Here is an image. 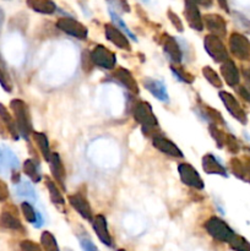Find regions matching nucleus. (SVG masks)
<instances>
[{
    "mask_svg": "<svg viewBox=\"0 0 250 251\" xmlns=\"http://www.w3.org/2000/svg\"><path fill=\"white\" fill-rule=\"evenodd\" d=\"M7 196H9V190H7L6 184L0 180V202L6 200Z\"/></svg>",
    "mask_w": 250,
    "mask_h": 251,
    "instance_id": "nucleus-36",
    "label": "nucleus"
},
{
    "mask_svg": "<svg viewBox=\"0 0 250 251\" xmlns=\"http://www.w3.org/2000/svg\"><path fill=\"white\" fill-rule=\"evenodd\" d=\"M0 119H1L4 126L6 127L7 132H9V134L11 135L15 140L19 139L20 132H19V130H17L16 122H15L14 118L10 115V113L7 112V109L5 108V105H2L1 103H0Z\"/></svg>",
    "mask_w": 250,
    "mask_h": 251,
    "instance_id": "nucleus-17",
    "label": "nucleus"
},
{
    "mask_svg": "<svg viewBox=\"0 0 250 251\" xmlns=\"http://www.w3.org/2000/svg\"><path fill=\"white\" fill-rule=\"evenodd\" d=\"M202 166L205 169L206 173H213V174H221V176H225V171L220 163H218L217 159L215 158V156L212 154H207L202 158Z\"/></svg>",
    "mask_w": 250,
    "mask_h": 251,
    "instance_id": "nucleus-20",
    "label": "nucleus"
},
{
    "mask_svg": "<svg viewBox=\"0 0 250 251\" xmlns=\"http://www.w3.org/2000/svg\"><path fill=\"white\" fill-rule=\"evenodd\" d=\"M145 88L152 93L157 100H162V102H169V96L167 92L166 85L159 80H153V78H147L144 81Z\"/></svg>",
    "mask_w": 250,
    "mask_h": 251,
    "instance_id": "nucleus-8",
    "label": "nucleus"
},
{
    "mask_svg": "<svg viewBox=\"0 0 250 251\" xmlns=\"http://www.w3.org/2000/svg\"><path fill=\"white\" fill-rule=\"evenodd\" d=\"M184 14H185L186 21L190 25L191 28L196 29V31H202L203 20L201 17L200 11H199L195 2H193L191 0H185V10H184Z\"/></svg>",
    "mask_w": 250,
    "mask_h": 251,
    "instance_id": "nucleus-6",
    "label": "nucleus"
},
{
    "mask_svg": "<svg viewBox=\"0 0 250 251\" xmlns=\"http://www.w3.org/2000/svg\"><path fill=\"white\" fill-rule=\"evenodd\" d=\"M27 5L33 11L44 15H51L56 11V5L53 0H26Z\"/></svg>",
    "mask_w": 250,
    "mask_h": 251,
    "instance_id": "nucleus-15",
    "label": "nucleus"
},
{
    "mask_svg": "<svg viewBox=\"0 0 250 251\" xmlns=\"http://www.w3.org/2000/svg\"><path fill=\"white\" fill-rule=\"evenodd\" d=\"M34 141H36V144L38 145V149L41 150V152H42V154H43L44 158H46L47 161H49L51 154H50V151H49L48 140H47L46 135L37 132V134H34Z\"/></svg>",
    "mask_w": 250,
    "mask_h": 251,
    "instance_id": "nucleus-28",
    "label": "nucleus"
},
{
    "mask_svg": "<svg viewBox=\"0 0 250 251\" xmlns=\"http://www.w3.org/2000/svg\"><path fill=\"white\" fill-rule=\"evenodd\" d=\"M205 48L207 50V53L215 58V60L221 61L227 58L225 46L221 42V39L218 37L213 36V34L212 36H207L205 38Z\"/></svg>",
    "mask_w": 250,
    "mask_h": 251,
    "instance_id": "nucleus-7",
    "label": "nucleus"
},
{
    "mask_svg": "<svg viewBox=\"0 0 250 251\" xmlns=\"http://www.w3.org/2000/svg\"><path fill=\"white\" fill-rule=\"evenodd\" d=\"M230 47H232V51L237 55L242 56V53H249L250 51V44L247 39L240 34H232L230 37Z\"/></svg>",
    "mask_w": 250,
    "mask_h": 251,
    "instance_id": "nucleus-18",
    "label": "nucleus"
},
{
    "mask_svg": "<svg viewBox=\"0 0 250 251\" xmlns=\"http://www.w3.org/2000/svg\"><path fill=\"white\" fill-rule=\"evenodd\" d=\"M247 137H248V139H249V140H250V136H247Z\"/></svg>",
    "mask_w": 250,
    "mask_h": 251,
    "instance_id": "nucleus-41",
    "label": "nucleus"
},
{
    "mask_svg": "<svg viewBox=\"0 0 250 251\" xmlns=\"http://www.w3.org/2000/svg\"><path fill=\"white\" fill-rule=\"evenodd\" d=\"M0 85H1V87L4 88L6 92H11V83H10L9 75H7L6 71H5L1 63H0Z\"/></svg>",
    "mask_w": 250,
    "mask_h": 251,
    "instance_id": "nucleus-32",
    "label": "nucleus"
},
{
    "mask_svg": "<svg viewBox=\"0 0 250 251\" xmlns=\"http://www.w3.org/2000/svg\"><path fill=\"white\" fill-rule=\"evenodd\" d=\"M56 26L65 33L76 37L78 39L87 38V28L82 24L71 19V17H61V19H59L58 22H56Z\"/></svg>",
    "mask_w": 250,
    "mask_h": 251,
    "instance_id": "nucleus-2",
    "label": "nucleus"
},
{
    "mask_svg": "<svg viewBox=\"0 0 250 251\" xmlns=\"http://www.w3.org/2000/svg\"><path fill=\"white\" fill-rule=\"evenodd\" d=\"M168 16H169V19H171V21L173 22L174 26L176 27V29H178V31H183V25H181L180 19H179V17L176 16L174 12H172L171 10L168 11Z\"/></svg>",
    "mask_w": 250,
    "mask_h": 251,
    "instance_id": "nucleus-35",
    "label": "nucleus"
},
{
    "mask_svg": "<svg viewBox=\"0 0 250 251\" xmlns=\"http://www.w3.org/2000/svg\"><path fill=\"white\" fill-rule=\"evenodd\" d=\"M80 244L82 247L83 251H98L97 248L95 247V244L88 238H81Z\"/></svg>",
    "mask_w": 250,
    "mask_h": 251,
    "instance_id": "nucleus-34",
    "label": "nucleus"
},
{
    "mask_svg": "<svg viewBox=\"0 0 250 251\" xmlns=\"http://www.w3.org/2000/svg\"><path fill=\"white\" fill-rule=\"evenodd\" d=\"M15 190H16L17 196H20V198H26L28 199L29 201H36L37 199L36 190H34V188L31 185L29 181L20 180L19 183L16 184Z\"/></svg>",
    "mask_w": 250,
    "mask_h": 251,
    "instance_id": "nucleus-21",
    "label": "nucleus"
},
{
    "mask_svg": "<svg viewBox=\"0 0 250 251\" xmlns=\"http://www.w3.org/2000/svg\"><path fill=\"white\" fill-rule=\"evenodd\" d=\"M0 225L2 227L10 228V229H21L22 228L19 217L10 211H4L0 215Z\"/></svg>",
    "mask_w": 250,
    "mask_h": 251,
    "instance_id": "nucleus-23",
    "label": "nucleus"
},
{
    "mask_svg": "<svg viewBox=\"0 0 250 251\" xmlns=\"http://www.w3.org/2000/svg\"><path fill=\"white\" fill-rule=\"evenodd\" d=\"M24 171L29 178L33 181L41 180V172H39V167L33 159H27L24 163Z\"/></svg>",
    "mask_w": 250,
    "mask_h": 251,
    "instance_id": "nucleus-26",
    "label": "nucleus"
},
{
    "mask_svg": "<svg viewBox=\"0 0 250 251\" xmlns=\"http://www.w3.org/2000/svg\"><path fill=\"white\" fill-rule=\"evenodd\" d=\"M50 171L53 173L54 178L56 179V181L64 185V178H65V171H64V166L60 161V157L59 154L54 153L50 156Z\"/></svg>",
    "mask_w": 250,
    "mask_h": 251,
    "instance_id": "nucleus-19",
    "label": "nucleus"
},
{
    "mask_svg": "<svg viewBox=\"0 0 250 251\" xmlns=\"http://www.w3.org/2000/svg\"><path fill=\"white\" fill-rule=\"evenodd\" d=\"M153 145L156 149H158L159 151L163 152V153L168 154L171 157H178V158H181L183 157V153H181L180 150L175 146L172 141L167 140L166 137L163 136H154L153 139Z\"/></svg>",
    "mask_w": 250,
    "mask_h": 251,
    "instance_id": "nucleus-10",
    "label": "nucleus"
},
{
    "mask_svg": "<svg viewBox=\"0 0 250 251\" xmlns=\"http://www.w3.org/2000/svg\"><path fill=\"white\" fill-rule=\"evenodd\" d=\"M47 186H48V189H49V194H50L51 201H53L55 205L64 206L65 201H64L63 195H61L60 191H59V189L54 185V183L50 180V179H47Z\"/></svg>",
    "mask_w": 250,
    "mask_h": 251,
    "instance_id": "nucleus-29",
    "label": "nucleus"
},
{
    "mask_svg": "<svg viewBox=\"0 0 250 251\" xmlns=\"http://www.w3.org/2000/svg\"><path fill=\"white\" fill-rule=\"evenodd\" d=\"M206 27L213 33V36H225V22L218 15H206L203 17Z\"/></svg>",
    "mask_w": 250,
    "mask_h": 251,
    "instance_id": "nucleus-12",
    "label": "nucleus"
},
{
    "mask_svg": "<svg viewBox=\"0 0 250 251\" xmlns=\"http://www.w3.org/2000/svg\"><path fill=\"white\" fill-rule=\"evenodd\" d=\"M179 174H180L181 181L188 186H193L196 189H203V181L200 178L198 172L190 166V164L183 163L178 168Z\"/></svg>",
    "mask_w": 250,
    "mask_h": 251,
    "instance_id": "nucleus-5",
    "label": "nucleus"
},
{
    "mask_svg": "<svg viewBox=\"0 0 250 251\" xmlns=\"http://www.w3.org/2000/svg\"><path fill=\"white\" fill-rule=\"evenodd\" d=\"M104 29H105V36H107V38L109 39L113 44H115V46L120 49H126V50H130L129 41H127L126 36H125L122 31H119L117 27H113L112 25H105Z\"/></svg>",
    "mask_w": 250,
    "mask_h": 251,
    "instance_id": "nucleus-9",
    "label": "nucleus"
},
{
    "mask_svg": "<svg viewBox=\"0 0 250 251\" xmlns=\"http://www.w3.org/2000/svg\"><path fill=\"white\" fill-rule=\"evenodd\" d=\"M93 228L97 232L98 237L100 238L103 243L105 244L110 245V240H109V234H108L107 230V221H105L104 216L102 215H97L95 218V223H93Z\"/></svg>",
    "mask_w": 250,
    "mask_h": 251,
    "instance_id": "nucleus-22",
    "label": "nucleus"
},
{
    "mask_svg": "<svg viewBox=\"0 0 250 251\" xmlns=\"http://www.w3.org/2000/svg\"><path fill=\"white\" fill-rule=\"evenodd\" d=\"M108 2H109L110 6L113 5V6L115 7L114 11H117L118 9L122 10V11H126V12L130 11L129 5H127V2L125 1V0H108Z\"/></svg>",
    "mask_w": 250,
    "mask_h": 251,
    "instance_id": "nucleus-33",
    "label": "nucleus"
},
{
    "mask_svg": "<svg viewBox=\"0 0 250 251\" xmlns=\"http://www.w3.org/2000/svg\"><path fill=\"white\" fill-rule=\"evenodd\" d=\"M69 201H70L71 206H73L83 218H86V220L88 221L92 220V211H91L90 205H88V201L86 200L83 196H81L80 194H75V195L69 198Z\"/></svg>",
    "mask_w": 250,
    "mask_h": 251,
    "instance_id": "nucleus-11",
    "label": "nucleus"
},
{
    "mask_svg": "<svg viewBox=\"0 0 250 251\" xmlns=\"http://www.w3.org/2000/svg\"><path fill=\"white\" fill-rule=\"evenodd\" d=\"M21 208H22V212H24V215H25V218H26L29 223H32L34 227L39 228L43 226V223H44L43 217H42L41 213H39L38 211H37L36 208L31 205V203L22 202Z\"/></svg>",
    "mask_w": 250,
    "mask_h": 251,
    "instance_id": "nucleus-16",
    "label": "nucleus"
},
{
    "mask_svg": "<svg viewBox=\"0 0 250 251\" xmlns=\"http://www.w3.org/2000/svg\"><path fill=\"white\" fill-rule=\"evenodd\" d=\"M196 5H202L203 7H210L212 5V0H191Z\"/></svg>",
    "mask_w": 250,
    "mask_h": 251,
    "instance_id": "nucleus-37",
    "label": "nucleus"
},
{
    "mask_svg": "<svg viewBox=\"0 0 250 251\" xmlns=\"http://www.w3.org/2000/svg\"><path fill=\"white\" fill-rule=\"evenodd\" d=\"M206 229H207L212 235L220 238H225L228 233H232L229 228L225 226V223L222 222V221L217 217L210 218V220L206 222Z\"/></svg>",
    "mask_w": 250,
    "mask_h": 251,
    "instance_id": "nucleus-14",
    "label": "nucleus"
},
{
    "mask_svg": "<svg viewBox=\"0 0 250 251\" xmlns=\"http://www.w3.org/2000/svg\"><path fill=\"white\" fill-rule=\"evenodd\" d=\"M109 14H110V17H112V21L114 22V25H115V27H117V28H120V31H122L123 33H125V36H127L129 38H131L132 41H137L136 36H135V34L132 33L131 31H130L129 27H127L126 24L123 21L122 17L118 15L117 11H114L112 7H109Z\"/></svg>",
    "mask_w": 250,
    "mask_h": 251,
    "instance_id": "nucleus-24",
    "label": "nucleus"
},
{
    "mask_svg": "<svg viewBox=\"0 0 250 251\" xmlns=\"http://www.w3.org/2000/svg\"><path fill=\"white\" fill-rule=\"evenodd\" d=\"M163 50L167 55L169 56V59L175 63H179L183 58V53H181L180 46L176 43L175 39L173 37H168L166 36V39H164V44H163Z\"/></svg>",
    "mask_w": 250,
    "mask_h": 251,
    "instance_id": "nucleus-13",
    "label": "nucleus"
},
{
    "mask_svg": "<svg viewBox=\"0 0 250 251\" xmlns=\"http://www.w3.org/2000/svg\"><path fill=\"white\" fill-rule=\"evenodd\" d=\"M117 78L123 83V85L126 86L129 90L134 91V92H137L136 81L132 78V76L130 75L129 71L124 70V69H120V70L117 71Z\"/></svg>",
    "mask_w": 250,
    "mask_h": 251,
    "instance_id": "nucleus-25",
    "label": "nucleus"
},
{
    "mask_svg": "<svg viewBox=\"0 0 250 251\" xmlns=\"http://www.w3.org/2000/svg\"><path fill=\"white\" fill-rule=\"evenodd\" d=\"M135 119L140 123L146 129H153L157 126V120L154 114L152 113V108L149 103H137L135 107Z\"/></svg>",
    "mask_w": 250,
    "mask_h": 251,
    "instance_id": "nucleus-3",
    "label": "nucleus"
},
{
    "mask_svg": "<svg viewBox=\"0 0 250 251\" xmlns=\"http://www.w3.org/2000/svg\"><path fill=\"white\" fill-rule=\"evenodd\" d=\"M141 1H144V2H149L150 0H141Z\"/></svg>",
    "mask_w": 250,
    "mask_h": 251,
    "instance_id": "nucleus-40",
    "label": "nucleus"
},
{
    "mask_svg": "<svg viewBox=\"0 0 250 251\" xmlns=\"http://www.w3.org/2000/svg\"><path fill=\"white\" fill-rule=\"evenodd\" d=\"M10 107H11L12 112L15 114V122H16L17 130H19L20 135H22L25 139H27L32 130L28 108L21 100H12L11 103H10Z\"/></svg>",
    "mask_w": 250,
    "mask_h": 251,
    "instance_id": "nucleus-1",
    "label": "nucleus"
},
{
    "mask_svg": "<svg viewBox=\"0 0 250 251\" xmlns=\"http://www.w3.org/2000/svg\"><path fill=\"white\" fill-rule=\"evenodd\" d=\"M202 74L205 75V77L207 78L211 83H212L213 86H217V87H220L221 80H220V77L217 76V74H216L212 69H210L208 66H206V68L202 70Z\"/></svg>",
    "mask_w": 250,
    "mask_h": 251,
    "instance_id": "nucleus-31",
    "label": "nucleus"
},
{
    "mask_svg": "<svg viewBox=\"0 0 250 251\" xmlns=\"http://www.w3.org/2000/svg\"><path fill=\"white\" fill-rule=\"evenodd\" d=\"M218 1V4H220V6L222 7L223 10H225V11H229V7H228V2H227V0H217Z\"/></svg>",
    "mask_w": 250,
    "mask_h": 251,
    "instance_id": "nucleus-38",
    "label": "nucleus"
},
{
    "mask_svg": "<svg viewBox=\"0 0 250 251\" xmlns=\"http://www.w3.org/2000/svg\"><path fill=\"white\" fill-rule=\"evenodd\" d=\"M4 19H5V14H4V10L0 7V33H1V29H2V25H4Z\"/></svg>",
    "mask_w": 250,
    "mask_h": 251,
    "instance_id": "nucleus-39",
    "label": "nucleus"
},
{
    "mask_svg": "<svg viewBox=\"0 0 250 251\" xmlns=\"http://www.w3.org/2000/svg\"><path fill=\"white\" fill-rule=\"evenodd\" d=\"M91 58L96 65L103 69H113L115 65V61H117L114 54L102 46H98L93 49L92 53H91Z\"/></svg>",
    "mask_w": 250,
    "mask_h": 251,
    "instance_id": "nucleus-4",
    "label": "nucleus"
},
{
    "mask_svg": "<svg viewBox=\"0 0 250 251\" xmlns=\"http://www.w3.org/2000/svg\"><path fill=\"white\" fill-rule=\"evenodd\" d=\"M1 150H2V154H4V159L5 162H6L7 167H10L12 171H16L20 166L17 157L15 156L14 152H12L10 149H7V147H2Z\"/></svg>",
    "mask_w": 250,
    "mask_h": 251,
    "instance_id": "nucleus-30",
    "label": "nucleus"
},
{
    "mask_svg": "<svg viewBox=\"0 0 250 251\" xmlns=\"http://www.w3.org/2000/svg\"><path fill=\"white\" fill-rule=\"evenodd\" d=\"M222 74L225 76V81H227L229 85H235L238 82V73L235 70L234 64L230 63V61H227L225 65L222 66Z\"/></svg>",
    "mask_w": 250,
    "mask_h": 251,
    "instance_id": "nucleus-27",
    "label": "nucleus"
}]
</instances>
